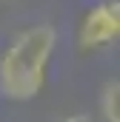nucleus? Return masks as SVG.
Returning a JSON list of instances; mask_svg holds the SVG:
<instances>
[{"instance_id": "1", "label": "nucleus", "mask_w": 120, "mask_h": 122, "mask_svg": "<svg viewBox=\"0 0 120 122\" xmlns=\"http://www.w3.org/2000/svg\"><path fill=\"white\" fill-rule=\"evenodd\" d=\"M57 46V31L49 23L20 31L0 57V94L12 102H29L46 85V68Z\"/></svg>"}, {"instance_id": "4", "label": "nucleus", "mask_w": 120, "mask_h": 122, "mask_svg": "<svg viewBox=\"0 0 120 122\" xmlns=\"http://www.w3.org/2000/svg\"><path fill=\"white\" fill-rule=\"evenodd\" d=\"M63 122H91V117L89 114H74V117H66Z\"/></svg>"}, {"instance_id": "3", "label": "nucleus", "mask_w": 120, "mask_h": 122, "mask_svg": "<svg viewBox=\"0 0 120 122\" xmlns=\"http://www.w3.org/2000/svg\"><path fill=\"white\" fill-rule=\"evenodd\" d=\"M100 114L106 122H120V82L109 80L100 94Z\"/></svg>"}, {"instance_id": "2", "label": "nucleus", "mask_w": 120, "mask_h": 122, "mask_svg": "<svg viewBox=\"0 0 120 122\" xmlns=\"http://www.w3.org/2000/svg\"><path fill=\"white\" fill-rule=\"evenodd\" d=\"M120 34V3L117 0H103L91 6L80 23V46L83 48H100L117 40Z\"/></svg>"}]
</instances>
